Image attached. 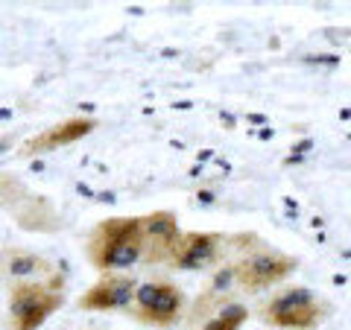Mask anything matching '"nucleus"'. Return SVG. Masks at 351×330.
<instances>
[{
	"label": "nucleus",
	"mask_w": 351,
	"mask_h": 330,
	"mask_svg": "<svg viewBox=\"0 0 351 330\" xmlns=\"http://www.w3.org/2000/svg\"><path fill=\"white\" fill-rule=\"evenodd\" d=\"M249 322V307L246 304H226L202 330H240Z\"/></svg>",
	"instance_id": "9b49d317"
},
{
	"label": "nucleus",
	"mask_w": 351,
	"mask_h": 330,
	"mask_svg": "<svg viewBox=\"0 0 351 330\" xmlns=\"http://www.w3.org/2000/svg\"><path fill=\"white\" fill-rule=\"evenodd\" d=\"M6 144H9V138H0V152L6 149Z\"/></svg>",
	"instance_id": "4468645a"
},
{
	"label": "nucleus",
	"mask_w": 351,
	"mask_h": 330,
	"mask_svg": "<svg viewBox=\"0 0 351 330\" xmlns=\"http://www.w3.org/2000/svg\"><path fill=\"white\" fill-rule=\"evenodd\" d=\"M138 283L129 275H106L85 295H80V310L88 313H129L135 304Z\"/></svg>",
	"instance_id": "39448f33"
},
{
	"label": "nucleus",
	"mask_w": 351,
	"mask_h": 330,
	"mask_svg": "<svg viewBox=\"0 0 351 330\" xmlns=\"http://www.w3.org/2000/svg\"><path fill=\"white\" fill-rule=\"evenodd\" d=\"M0 269H3V255H0Z\"/></svg>",
	"instance_id": "2eb2a0df"
},
{
	"label": "nucleus",
	"mask_w": 351,
	"mask_h": 330,
	"mask_svg": "<svg viewBox=\"0 0 351 330\" xmlns=\"http://www.w3.org/2000/svg\"><path fill=\"white\" fill-rule=\"evenodd\" d=\"M132 316L152 327H173L184 313V292L167 281H147L138 283Z\"/></svg>",
	"instance_id": "7ed1b4c3"
},
{
	"label": "nucleus",
	"mask_w": 351,
	"mask_h": 330,
	"mask_svg": "<svg viewBox=\"0 0 351 330\" xmlns=\"http://www.w3.org/2000/svg\"><path fill=\"white\" fill-rule=\"evenodd\" d=\"M299 266V260L284 255V251L276 249H261L255 255H249L243 260L234 263L237 269V287L243 290H267V287H276V283L287 281L290 275Z\"/></svg>",
	"instance_id": "20e7f679"
},
{
	"label": "nucleus",
	"mask_w": 351,
	"mask_h": 330,
	"mask_svg": "<svg viewBox=\"0 0 351 330\" xmlns=\"http://www.w3.org/2000/svg\"><path fill=\"white\" fill-rule=\"evenodd\" d=\"M62 278L18 281L9 287V330H38L62 307Z\"/></svg>",
	"instance_id": "f03ea898"
},
{
	"label": "nucleus",
	"mask_w": 351,
	"mask_h": 330,
	"mask_svg": "<svg viewBox=\"0 0 351 330\" xmlns=\"http://www.w3.org/2000/svg\"><path fill=\"white\" fill-rule=\"evenodd\" d=\"M88 257H91L94 269H100L106 275H117V272H129L132 266H138L144 260V246L120 243V240H108L103 234H91Z\"/></svg>",
	"instance_id": "0eeeda50"
},
{
	"label": "nucleus",
	"mask_w": 351,
	"mask_h": 330,
	"mask_svg": "<svg viewBox=\"0 0 351 330\" xmlns=\"http://www.w3.org/2000/svg\"><path fill=\"white\" fill-rule=\"evenodd\" d=\"M331 316V304L307 287H287L261 307V318L281 330H313Z\"/></svg>",
	"instance_id": "f257e3e1"
},
{
	"label": "nucleus",
	"mask_w": 351,
	"mask_h": 330,
	"mask_svg": "<svg viewBox=\"0 0 351 330\" xmlns=\"http://www.w3.org/2000/svg\"><path fill=\"white\" fill-rule=\"evenodd\" d=\"M237 283V269H234V263H228L226 269H219L214 275V281H211V290L214 292H226V290H232Z\"/></svg>",
	"instance_id": "f8f14e48"
},
{
	"label": "nucleus",
	"mask_w": 351,
	"mask_h": 330,
	"mask_svg": "<svg viewBox=\"0 0 351 330\" xmlns=\"http://www.w3.org/2000/svg\"><path fill=\"white\" fill-rule=\"evenodd\" d=\"M12 187H15V190H18V181L15 179H9V175H0V193H3V199L9 202V205H12V199H18V196H24V193H12Z\"/></svg>",
	"instance_id": "ddd939ff"
},
{
	"label": "nucleus",
	"mask_w": 351,
	"mask_h": 330,
	"mask_svg": "<svg viewBox=\"0 0 351 330\" xmlns=\"http://www.w3.org/2000/svg\"><path fill=\"white\" fill-rule=\"evenodd\" d=\"M226 246L223 234H214V231H193V234H182L176 240V246L170 249V266L184 269V272H199L214 266L219 257V249Z\"/></svg>",
	"instance_id": "423d86ee"
},
{
	"label": "nucleus",
	"mask_w": 351,
	"mask_h": 330,
	"mask_svg": "<svg viewBox=\"0 0 351 330\" xmlns=\"http://www.w3.org/2000/svg\"><path fill=\"white\" fill-rule=\"evenodd\" d=\"M3 269L9 272V278H15V283L18 281H56V278H62L50 260H44L41 255H32V251H9L3 257Z\"/></svg>",
	"instance_id": "9d476101"
},
{
	"label": "nucleus",
	"mask_w": 351,
	"mask_h": 330,
	"mask_svg": "<svg viewBox=\"0 0 351 330\" xmlns=\"http://www.w3.org/2000/svg\"><path fill=\"white\" fill-rule=\"evenodd\" d=\"M141 228H144V257L149 260H164L176 246V240L182 237L176 214L170 211H152L141 216Z\"/></svg>",
	"instance_id": "6e6552de"
},
{
	"label": "nucleus",
	"mask_w": 351,
	"mask_h": 330,
	"mask_svg": "<svg viewBox=\"0 0 351 330\" xmlns=\"http://www.w3.org/2000/svg\"><path fill=\"white\" fill-rule=\"evenodd\" d=\"M94 129H97V120L94 117H71V120H62V123L44 129L41 135L27 140L24 155H38V152H50V149L76 144V140H82L85 135H91Z\"/></svg>",
	"instance_id": "1a4fd4ad"
}]
</instances>
